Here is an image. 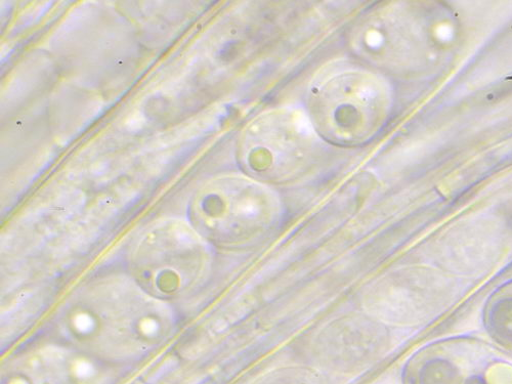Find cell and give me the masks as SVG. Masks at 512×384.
<instances>
[{
  "label": "cell",
  "instance_id": "2",
  "mask_svg": "<svg viewBox=\"0 0 512 384\" xmlns=\"http://www.w3.org/2000/svg\"><path fill=\"white\" fill-rule=\"evenodd\" d=\"M484 322L495 343L512 353V282L492 295L485 310Z\"/></svg>",
  "mask_w": 512,
  "mask_h": 384
},
{
  "label": "cell",
  "instance_id": "1",
  "mask_svg": "<svg viewBox=\"0 0 512 384\" xmlns=\"http://www.w3.org/2000/svg\"><path fill=\"white\" fill-rule=\"evenodd\" d=\"M408 384H512V357L475 338H452L415 359Z\"/></svg>",
  "mask_w": 512,
  "mask_h": 384
}]
</instances>
